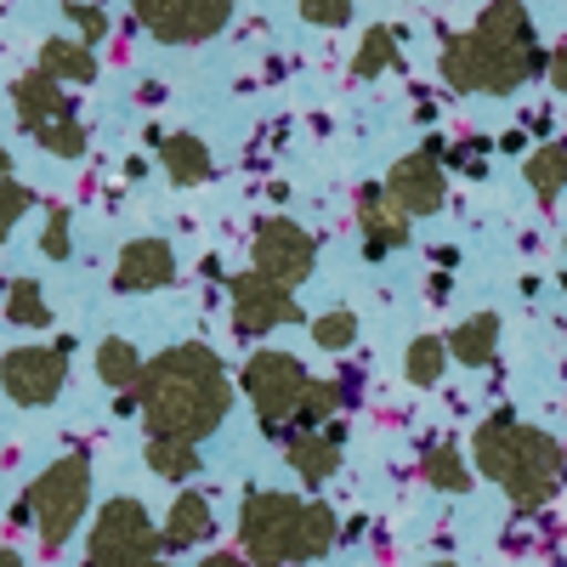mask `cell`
<instances>
[{
	"mask_svg": "<svg viewBox=\"0 0 567 567\" xmlns=\"http://www.w3.org/2000/svg\"><path fill=\"white\" fill-rule=\"evenodd\" d=\"M136 403H142V420H148V437H176L199 449L233 409V381L210 347L182 341L148 358Z\"/></svg>",
	"mask_w": 567,
	"mask_h": 567,
	"instance_id": "cell-1",
	"label": "cell"
},
{
	"mask_svg": "<svg viewBox=\"0 0 567 567\" xmlns=\"http://www.w3.org/2000/svg\"><path fill=\"white\" fill-rule=\"evenodd\" d=\"M550 69V52L534 40V18L523 0H488L471 34H443L437 74L454 91L477 97H511Z\"/></svg>",
	"mask_w": 567,
	"mask_h": 567,
	"instance_id": "cell-2",
	"label": "cell"
},
{
	"mask_svg": "<svg viewBox=\"0 0 567 567\" xmlns=\"http://www.w3.org/2000/svg\"><path fill=\"white\" fill-rule=\"evenodd\" d=\"M471 460L488 483L505 488V499L516 511H539L561 494L567 483V449L539 432V425H523L516 414H494L477 425V443H471Z\"/></svg>",
	"mask_w": 567,
	"mask_h": 567,
	"instance_id": "cell-3",
	"label": "cell"
},
{
	"mask_svg": "<svg viewBox=\"0 0 567 567\" xmlns=\"http://www.w3.org/2000/svg\"><path fill=\"white\" fill-rule=\"evenodd\" d=\"M341 539V523L323 499H296L278 488H250L239 511V545L256 567H290L318 561Z\"/></svg>",
	"mask_w": 567,
	"mask_h": 567,
	"instance_id": "cell-4",
	"label": "cell"
},
{
	"mask_svg": "<svg viewBox=\"0 0 567 567\" xmlns=\"http://www.w3.org/2000/svg\"><path fill=\"white\" fill-rule=\"evenodd\" d=\"M85 505H91V460L85 454H63L58 465H45L34 488L23 494V516H34L45 550H63L74 539Z\"/></svg>",
	"mask_w": 567,
	"mask_h": 567,
	"instance_id": "cell-5",
	"label": "cell"
},
{
	"mask_svg": "<svg viewBox=\"0 0 567 567\" xmlns=\"http://www.w3.org/2000/svg\"><path fill=\"white\" fill-rule=\"evenodd\" d=\"M159 528L142 499L120 494L97 511V523H91V539H85V561L91 567H148L159 556Z\"/></svg>",
	"mask_w": 567,
	"mask_h": 567,
	"instance_id": "cell-6",
	"label": "cell"
},
{
	"mask_svg": "<svg viewBox=\"0 0 567 567\" xmlns=\"http://www.w3.org/2000/svg\"><path fill=\"white\" fill-rule=\"evenodd\" d=\"M239 386H245V398L256 403L261 432L272 437L278 425L296 420V409H301V398H307V386H312V374H307V363H301L296 352L261 347V352H250V363H245V374H239Z\"/></svg>",
	"mask_w": 567,
	"mask_h": 567,
	"instance_id": "cell-7",
	"label": "cell"
},
{
	"mask_svg": "<svg viewBox=\"0 0 567 567\" xmlns=\"http://www.w3.org/2000/svg\"><path fill=\"white\" fill-rule=\"evenodd\" d=\"M250 256H256V272L261 278L284 284V290H301V284L312 278V267H318V239H312L301 221H290V216H267L256 227Z\"/></svg>",
	"mask_w": 567,
	"mask_h": 567,
	"instance_id": "cell-8",
	"label": "cell"
},
{
	"mask_svg": "<svg viewBox=\"0 0 567 567\" xmlns=\"http://www.w3.org/2000/svg\"><path fill=\"white\" fill-rule=\"evenodd\" d=\"M131 7H136L142 29H148L154 40H165V45H199V40L227 29V18H233L239 0H131Z\"/></svg>",
	"mask_w": 567,
	"mask_h": 567,
	"instance_id": "cell-9",
	"label": "cell"
},
{
	"mask_svg": "<svg viewBox=\"0 0 567 567\" xmlns=\"http://www.w3.org/2000/svg\"><path fill=\"white\" fill-rule=\"evenodd\" d=\"M69 381V347H12L7 358H0V392H7L12 403L23 409H45L58 403Z\"/></svg>",
	"mask_w": 567,
	"mask_h": 567,
	"instance_id": "cell-10",
	"label": "cell"
},
{
	"mask_svg": "<svg viewBox=\"0 0 567 567\" xmlns=\"http://www.w3.org/2000/svg\"><path fill=\"white\" fill-rule=\"evenodd\" d=\"M227 301H233V329L250 336V341L267 336V329H278V323H301L296 290H284V284L261 278L256 267L239 272V278H227Z\"/></svg>",
	"mask_w": 567,
	"mask_h": 567,
	"instance_id": "cell-11",
	"label": "cell"
},
{
	"mask_svg": "<svg viewBox=\"0 0 567 567\" xmlns=\"http://www.w3.org/2000/svg\"><path fill=\"white\" fill-rule=\"evenodd\" d=\"M386 194H392V205H398L409 221H414V216H437V210L449 205V176H443L437 154H432V148L403 154V159L386 171Z\"/></svg>",
	"mask_w": 567,
	"mask_h": 567,
	"instance_id": "cell-12",
	"label": "cell"
},
{
	"mask_svg": "<svg viewBox=\"0 0 567 567\" xmlns=\"http://www.w3.org/2000/svg\"><path fill=\"white\" fill-rule=\"evenodd\" d=\"M358 227H363V256L369 261H381V256L409 245V216L392 205L386 182H363L358 187Z\"/></svg>",
	"mask_w": 567,
	"mask_h": 567,
	"instance_id": "cell-13",
	"label": "cell"
},
{
	"mask_svg": "<svg viewBox=\"0 0 567 567\" xmlns=\"http://www.w3.org/2000/svg\"><path fill=\"white\" fill-rule=\"evenodd\" d=\"M176 278V250L165 239H131L114 261V290L120 296H148V290H165Z\"/></svg>",
	"mask_w": 567,
	"mask_h": 567,
	"instance_id": "cell-14",
	"label": "cell"
},
{
	"mask_svg": "<svg viewBox=\"0 0 567 567\" xmlns=\"http://www.w3.org/2000/svg\"><path fill=\"white\" fill-rule=\"evenodd\" d=\"M12 109H18V125H23L29 136L45 131V125H58V120H74V103L63 97V85H58L52 74H40V69L18 74V85H12Z\"/></svg>",
	"mask_w": 567,
	"mask_h": 567,
	"instance_id": "cell-15",
	"label": "cell"
},
{
	"mask_svg": "<svg viewBox=\"0 0 567 567\" xmlns=\"http://www.w3.org/2000/svg\"><path fill=\"white\" fill-rule=\"evenodd\" d=\"M290 471L307 483V488H318V483H329L341 471V425H323V432H296L290 437Z\"/></svg>",
	"mask_w": 567,
	"mask_h": 567,
	"instance_id": "cell-16",
	"label": "cell"
},
{
	"mask_svg": "<svg viewBox=\"0 0 567 567\" xmlns=\"http://www.w3.org/2000/svg\"><path fill=\"white\" fill-rule=\"evenodd\" d=\"M210 528H216L210 499H205V494H194V488H182V494L171 499V511H165L159 539H165L171 550H187V545H205V539H210Z\"/></svg>",
	"mask_w": 567,
	"mask_h": 567,
	"instance_id": "cell-17",
	"label": "cell"
},
{
	"mask_svg": "<svg viewBox=\"0 0 567 567\" xmlns=\"http://www.w3.org/2000/svg\"><path fill=\"white\" fill-rule=\"evenodd\" d=\"M159 165H165V176H171L176 187H199V182L216 176V159H210V148H205L194 131L159 136Z\"/></svg>",
	"mask_w": 567,
	"mask_h": 567,
	"instance_id": "cell-18",
	"label": "cell"
},
{
	"mask_svg": "<svg viewBox=\"0 0 567 567\" xmlns=\"http://www.w3.org/2000/svg\"><path fill=\"white\" fill-rule=\"evenodd\" d=\"M443 341H449V358H454V363L488 369L494 352H499V318H494V312H471L465 323H454V336H443Z\"/></svg>",
	"mask_w": 567,
	"mask_h": 567,
	"instance_id": "cell-19",
	"label": "cell"
},
{
	"mask_svg": "<svg viewBox=\"0 0 567 567\" xmlns=\"http://www.w3.org/2000/svg\"><path fill=\"white\" fill-rule=\"evenodd\" d=\"M40 74H52L58 85L63 80H74V85H85V80H97V58H91V45L85 40H45L40 45V63H34Z\"/></svg>",
	"mask_w": 567,
	"mask_h": 567,
	"instance_id": "cell-20",
	"label": "cell"
},
{
	"mask_svg": "<svg viewBox=\"0 0 567 567\" xmlns=\"http://www.w3.org/2000/svg\"><path fill=\"white\" fill-rule=\"evenodd\" d=\"M142 369H148V358H142L131 341L109 336V341L97 347V374H103V386H114L120 398H136V386H142Z\"/></svg>",
	"mask_w": 567,
	"mask_h": 567,
	"instance_id": "cell-21",
	"label": "cell"
},
{
	"mask_svg": "<svg viewBox=\"0 0 567 567\" xmlns=\"http://www.w3.org/2000/svg\"><path fill=\"white\" fill-rule=\"evenodd\" d=\"M420 477L432 483L437 494H465L471 483H477V471H471V460H465L454 443H437V449H425V460H420Z\"/></svg>",
	"mask_w": 567,
	"mask_h": 567,
	"instance_id": "cell-22",
	"label": "cell"
},
{
	"mask_svg": "<svg viewBox=\"0 0 567 567\" xmlns=\"http://www.w3.org/2000/svg\"><path fill=\"white\" fill-rule=\"evenodd\" d=\"M523 176H528V187L550 205L561 187H567V142H539V148L523 159Z\"/></svg>",
	"mask_w": 567,
	"mask_h": 567,
	"instance_id": "cell-23",
	"label": "cell"
},
{
	"mask_svg": "<svg viewBox=\"0 0 567 567\" xmlns=\"http://www.w3.org/2000/svg\"><path fill=\"white\" fill-rule=\"evenodd\" d=\"M443 369H449V341H443V336H420V341H409V352H403L409 386H437V381H443Z\"/></svg>",
	"mask_w": 567,
	"mask_h": 567,
	"instance_id": "cell-24",
	"label": "cell"
},
{
	"mask_svg": "<svg viewBox=\"0 0 567 567\" xmlns=\"http://www.w3.org/2000/svg\"><path fill=\"white\" fill-rule=\"evenodd\" d=\"M148 471L165 483H187L199 471V449L194 443H176V437H148Z\"/></svg>",
	"mask_w": 567,
	"mask_h": 567,
	"instance_id": "cell-25",
	"label": "cell"
},
{
	"mask_svg": "<svg viewBox=\"0 0 567 567\" xmlns=\"http://www.w3.org/2000/svg\"><path fill=\"white\" fill-rule=\"evenodd\" d=\"M392 63H398V29L374 23V29L363 34V45H358V58H352V74H358V80H381Z\"/></svg>",
	"mask_w": 567,
	"mask_h": 567,
	"instance_id": "cell-26",
	"label": "cell"
},
{
	"mask_svg": "<svg viewBox=\"0 0 567 567\" xmlns=\"http://www.w3.org/2000/svg\"><path fill=\"white\" fill-rule=\"evenodd\" d=\"M336 414H341V386L336 381H312L301 409H296V425L301 432H323V425H336Z\"/></svg>",
	"mask_w": 567,
	"mask_h": 567,
	"instance_id": "cell-27",
	"label": "cell"
},
{
	"mask_svg": "<svg viewBox=\"0 0 567 567\" xmlns=\"http://www.w3.org/2000/svg\"><path fill=\"white\" fill-rule=\"evenodd\" d=\"M7 318H12L18 329H45V323H52V307H45L40 284L12 278V290H7Z\"/></svg>",
	"mask_w": 567,
	"mask_h": 567,
	"instance_id": "cell-28",
	"label": "cell"
},
{
	"mask_svg": "<svg viewBox=\"0 0 567 567\" xmlns=\"http://www.w3.org/2000/svg\"><path fill=\"white\" fill-rule=\"evenodd\" d=\"M307 336H312L323 352H347V347L358 341V318H352L347 307H336V312H318V318L307 323Z\"/></svg>",
	"mask_w": 567,
	"mask_h": 567,
	"instance_id": "cell-29",
	"label": "cell"
},
{
	"mask_svg": "<svg viewBox=\"0 0 567 567\" xmlns=\"http://www.w3.org/2000/svg\"><path fill=\"white\" fill-rule=\"evenodd\" d=\"M34 142H40L45 154H58V159H80L85 154V125L80 120H58V125L34 131Z\"/></svg>",
	"mask_w": 567,
	"mask_h": 567,
	"instance_id": "cell-30",
	"label": "cell"
},
{
	"mask_svg": "<svg viewBox=\"0 0 567 567\" xmlns=\"http://www.w3.org/2000/svg\"><path fill=\"white\" fill-rule=\"evenodd\" d=\"M29 205H34V194H29L23 182H12V176L0 182V239H7V233L29 216Z\"/></svg>",
	"mask_w": 567,
	"mask_h": 567,
	"instance_id": "cell-31",
	"label": "cell"
},
{
	"mask_svg": "<svg viewBox=\"0 0 567 567\" xmlns=\"http://www.w3.org/2000/svg\"><path fill=\"white\" fill-rule=\"evenodd\" d=\"M301 18L312 29H347L352 23V0H301Z\"/></svg>",
	"mask_w": 567,
	"mask_h": 567,
	"instance_id": "cell-32",
	"label": "cell"
},
{
	"mask_svg": "<svg viewBox=\"0 0 567 567\" xmlns=\"http://www.w3.org/2000/svg\"><path fill=\"white\" fill-rule=\"evenodd\" d=\"M63 12H69V23L80 29V40H85V45H97V40L109 34V12H103V7H85V0H69Z\"/></svg>",
	"mask_w": 567,
	"mask_h": 567,
	"instance_id": "cell-33",
	"label": "cell"
},
{
	"mask_svg": "<svg viewBox=\"0 0 567 567\" xmlns=\"http://www.w3.org/2000/svg\"><path fill=\"white\" fill-rule=\"evenodd\" d=\"M40 250L52 256V261H69L74 239H69V210H63V205H58L52 216H45V233H40Z\"/></svg>",
	"mask_w": 567,
	"mask_h": 567,
	"instance_id": "cell-34",
	"label": "cell"
},
{
	"mask_svg": "<svg viewBox=\"0 0 567 567\" xmlns=\"http://www.w3.org/2000/svg\"><path fill=\"white\" fill-rule=\"evenodd\" d=\"M545 80H550L556 91H567V45H556V52H550V69H545Z\"/></svg>",
	"mask_w": 567,
	"mask_h": 567,
	"instance_id": "cell-35",
	"label": "cell"
},
{
	"mask_svg": "<svg viewBox=\"0 0 567 567\" xmlns=\"http://www.w3.org/2000/svg\"><path fill=\"white\" fill-rule=\"evenodd\" d=\"M199 567H256L250 556H227V550H216V556H205Z\"/></svg>",
	"mask_w": 567,
	"mask_h": 567,
	"instance_id": "cell-36",
	"label": "cell"
},
{
	"mask_svg": "<svg viewBox=\"0 0 567 567\" xmlns=\"http://www.w3.org/2000/svg\"><path fill=\"white\" fill-rule=\"evenodd\" d=\"M0 567H23V556L18 550H0Z\"/></svg>",
	"mask_w": 567,
	"mask_h": 567,
	"instance_id": "cell-37",
	"label": "cell"
},
{
	"mask_svg": "<svg viewBox=\"0 0 567 567\" xmlns=\"http://www.w3.org/2000/svg\"><path fill=\"white\" fill-rule=\"evenodd\" d=\"M7 176H12V154H7V148H0V182H7Z\"/></svg>",
	"mask_w": 567,
	"mask_h": 567,
	"instance_id": "cell-38",
	"label": "cell"
},
{
	"mask_svg": "<svg viewBox=\"0 0 567 567\" xmlns=\"http://www.w3.org/2000/svg\"><path fill=\"white\" fill-rule=\"evenodd\" d=\"M425 567H454V561H425Z\"/></svg>",
	"mask_w": 567,
	"mask_h": 567,
	"instance_id": "cell-39",
	"label": "cell"
},
{
	"mask_svg": "<svg viewBox=\"0 0 567 567\" xmlns=\"http://www.w3.org/2000/svg\"><path fill=\"white\" fill-rule=\"evenodd\" d=\"M148 567H165V561H148Z\"/></svg>",
	"mask_w": 567,
	"mask_h": 567,
	"instance_id": "cell-40",
	"label": "cell"
}]
</instances>
